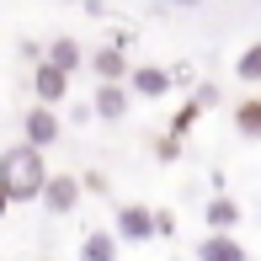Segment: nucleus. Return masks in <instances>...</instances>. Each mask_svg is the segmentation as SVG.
Masks as SVG:
<instances>
[{"label":"nucleus","instance_id":"obj_9","mask_svg":"<svg viewBox=\"0 0 261 261\" xmlns=\"http://www.w3.org/2000/svg\"><path fill=\"white\" fill-rule=\"evenodd\" d=\"M203 219H208L213 234H234V229H240V203H234L229 192H213L208 208H203Z\"/></svg>","mask_w":261,"mask_h":261},{"label":"nucleus","instance_id":"obj_7","mask_svg":"<svg viewBox=\"0 0 261 261\" xmlns=\"http://www.w3.org/2000/svg\"><path fill=\"white\" fill-rule=\"evenodd\" d=\"M128 107H134V96H128V86H123V80H107V86L91 91V112H96L101 123H123V117H128Z\"/></svg>","mask_w":261,"mask_h":261},{"label":"nucleus","instance_id":"obj_16","mask_svg":"<svg viewBox=\"0 0 261 261\" xmlns=\"http://www.w3.org/2000/svg\"><path fill=\"white\" fill-rule=\"evenodd\" d=\"M80 192H96V197H112V187H107V176H101V171H86V176H80Z\"/></svg>","mask_w":261,"mask_h":261},{"label":"nucleus","instance_id":"obj_13","mask_svg":"<svg viewBox=\"0 0 261 261\" xmlns=\"http://www.w3.org/2000/svg\"><path fill=\"white\" fill-rule=\"evenodd\" d=\"M80 261H117V234L112 229H91L80 240Z\"/></svg>","mask_w":261,"mask_h":261},{"label":"nucleus","instance_id":"obj_14","mask_svg":"<svg viewBox=\"0 0 261 261\" xmlns=\"http://www.w3.org/2000/svg\"><path fill=\"white\" fill-rule=\"evenodd\" d=\"M234 75L245 80V86H261V43H245L240 59H234Z\"/></svg>","mask_w":261,"mask_h":261},{"label":"nucleus","instance_id":"obj_18","mask_svg":"<svg viewBox=\"0 0 261 261\" xmlns=\"http://www.w3.org/2000/svg\"><path fill=\"white\" fill-rule=\"evenodd\" d=\"M155 155H160V160H176V155H181V139H171V134H165L160 144H155Z\"/></svg>","mask_w":261,"mask_h":261},{"label":"nucleus","instance_id":"obj_19","mask_svg":"<svg viewBox=\"0 0 261 261\" xmlns=\"http://www.w3.org/2000/svg\"><path fill=\"white\" fill-rule=\"evenodd\" d=\"M176 6H187V11H192V6H203V0H176Z\"/></svg>","mask_w":261,"mask_h":261},{"label":"nucleus","instance_id":"obj_10","mask_svg":"<svg viewBox=\"0 0 261 261\" xmlns=\"http://www.w3.org/2000/svg\"><path fill=\"white\" fill-rule=\"evenodd\" d=\"M43 64H54V69H64V75H75V69L86 64V48H80V38L59 32V38L48 43V54H43Z\"/></svg>","mask_w":261,"mask_h":261},{"label":"nucleus","instance_id":"obj_17","mask_svg":"<svg viewBox=\"0 0 261 261\" xmlns=\"http://www.w3.org/2000/svg\"><path fill=\"white\" fill-rule=\"evenodd\" d=\"M176 234V213L171 208H155V240H171Z\"/></svg>","mask_w":261,"mask_h":261},{"label":"nucleus","instance_id":"obj_8","mask_svg":"<svg viewBox=\"0 0 261 261\" xmlns=\"http://www.w3.org/2000/svg\"><path fill=\"white\" fill-rule=\"evenodd\" d=\"M32 96H38V107H59V101L69 96V75L38 59V69H32Z\"/></svg>","mask_w":261,"mask_h":261},{"label":"nucleus","instance_id":"obj_5","mask_svg":"<svg viewBox=\"0 0 261 261\" xmlns=\"http://www.w3.org/2000/svg\"><path fill=\"white\" fill-rule=\"evenodd\" d=\"M128 48H123V38L117 43H101V48H86V69L96 75V86H107V80H123L128 75Z\"/></svg>","mask_w":261,"mask_h":261},{"label":"nucleus","instance_id":"obj_3","mask_svg":"<svg viewBox=\"0 0 261 261\" xmlns=\"http://www.w3.org/2000/svg\"><path fill=\"white\" fill-rule=\"evenodd\" d=\"M80 176L75 171H48V181H43V192H38V203L54 213V219H69V213L80 208Z\"/></svg>","mask_w":261,"mask_h":261},{"label":"nucleus","instance_id":"obj_4","mask_svg":"<svg viewBox=\"0 0 261 261\" xmlns=\"http://www.w3.org/2000/svg\"><path fill=\"white\" fill-rule=\"evenodd\" d=\"M123 86H128V96H139V101H160L165 91H176V69H165V64H128Z\"/></svg>","mask_w":261,"mask_h":261},{"label":"nucleus","instance_id":"obj_15","mask_svg":"<svg viewBox=\"0 0 261 261\" xmlns=\"http://www.w3.org/2000/svg\"><path fill=\"white\" fill-rule=\"evenodd\" d=\"M197 117H203V101H197V96H192V101H181V112L171 117V139H187Z\"/></svg>","mask_w":261,"mask_h":261},{"label":"nucleus","instance_id":"obj_1","mask_svg":"<svg viewBox=\"0 0 261 261\" xmlns=\"http://www.w3.org/2000/svg\"><path fill=\"white\" fill-rule=\"evenodd\" d=\"M43 181H48L43 149H32V144H6L0 149V192H6V203H38Z\"/></svg>","mask_w":261,"mask_h":261},{"label":"nucleus","instance_id":"obj_12","mask_svg":"<svg viewBox=\"0 0 261 261\" xmlns=\"http://www.w3.org/2000/svg\"><path fill=\"white\" fill-rule=\"evenodd\" d=\"M234 134L251 139V144L261 139V96H240L234 101Z\"/></svg>","mask_w":261,"mask_h":261},{"label":"nucleus","instance_id":"obj_11","mask_svg":"<svg viewBox=\"0 0 261 261\" xmlns=\"http://www.w3.org/2000/svg\"><path fill=\"white\" fill-rule=\"evenodd\" d=\"M197 261H251L245 256V245L234 240V234H203V240H197Z\"/></svg>","mask_w":261,"mask_h":261},{"label":"nucleus","instance_id":"obj_20","mask_svg":"<svg viewBox=\"0 0 261 261\" xmlns=\"http://www.w3.org/2000/svg\"><path fill=\"white\" fill-rule=\"evenodd\" d=\"M6 208H11V203H6V192H0V219H6Z\"/></svg>","mask_w":261,"mask_h":261},{"label":"nucleus","instance_id":"obj_6","mask_svg":"<svg viewBox=\"0 0 261 261\" xmlns=\"http://www.w3.org/2000/svg\"><path fill=\"white\" fill-rule=\"evenodd\" d=\"M21 134H27L21 144H32V149H48L54 139L64 134V123H59V112H54V107H38V101H32V107H27V117H21Z\"/></svg>","mask_w":261,"mask_h":261},{"label":"nucleus","instance_id":"obj_2","mask_svg":"<svg viewBox=\"0 0 261 261\" xmlns=\"http://www.w3.org/2000/svg\"><path fill=\"white\" fill-rule=\"evenodd\" d=\"M112 234H117V245H149L155 240V208L149 203H117L112 208Z\"/></svg>","mask_w":261,"mask_h":261}]
</instances>
